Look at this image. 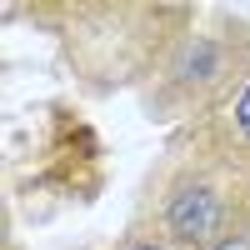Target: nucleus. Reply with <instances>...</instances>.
I'll use <instances>...</instances> for the list:
<instances>
[{
	"label": "nucleus",
	"mask_w": 250,
	"mask_h": 250,
	"mask_svg": "<svg viewBox=\"0 0 250 250\" xmlns=\"http://www.w3.org/2000/svg\"><path fill=\"white\" fill-rule=\"evenodd\" d=\"M235 125H240V135L250 140V90L240 95V105H235Z\"/></svg>",
	"instance_id": "7ed1b4c3"
},
{
	"label": "nucleus",
	"mask_w": 250,
	"mask_h": 250,
	"mask_svg": "<svg viewBox=\"0 0 250 250\" xmlns=\"http://www.w3.org/2000/svg\"><path fill=\"white\" fill-rule=\"evenodd\" d=\"M220 250H245V240H225V245H220Z\"/></svg>",
	"instance_id": "20e7f679"
},
{
	"label": "nucleus",
	"mask_w": 250,
	"mask_h": 250,
	"mask_svg": "<svg viewBox=\"0 0 250 250\" xmlns=\"http://www.w3.org/2000/svg\"><path fill=\"white\" fill-rule=\"evenodd\" d=\"M215 70H220V60H215V50L205 45V40H195V45L185 50V60L175 65V75L185 80V85H195V80H210Z\"/></svg>",
	"instance_id": "f03ea898"
},
{
	"label": "nucleus",
	"mask_w": 250,
	"mask_h": 250,
	"mask_svg": "<svg viewBox=\"0 0 250 250\" xmlns=\"http://www.w3.org/2000/svg\"><path fill=\"white\" fill-rule=\"evenodd\" d=\"M165 225L185 240V245H215L220 230H225V205L215 190H205V185H185V190L170 195L165 205Z\"/></svg>",
	"instance_id": "f257e3e1"
},
{
	"label": "nucleus",
	"mask_w": 250,
	"mask_h": 250,
	"mask_svg": "<svg viewBox=\"0 0 250 250\" xmlns=\"http://www.w3.org/2000/svg\"><path fill=\"white\" fill-rule=\"evenodd\" d=\"M140 250H155V245H140Z\"/></svg>",
	"instance_id": "39448f33"
}]
</instances>
